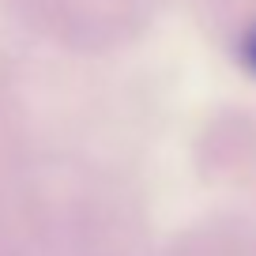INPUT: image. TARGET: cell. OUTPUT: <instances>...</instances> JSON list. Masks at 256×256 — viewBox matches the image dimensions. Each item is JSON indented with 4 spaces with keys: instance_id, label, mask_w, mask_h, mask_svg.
I'll use <instances>...</instances> for the list:
<instances>
[{
    "instance_id": "1",
    "label": "cell",
    "mask_w": 256,
    "mask_h": 256,
    "mask_svg": "<svg viewBox=\"0 0 256 256\" xmlns=\"http://www.w3.org/2000/svg\"><path fill=\"white\" fill-rule=\"evenodd\" d=\"M241 53H245V64H248V68L256 72V30L245 38V49H241Z\"/></svg>"
}]
</instances>
